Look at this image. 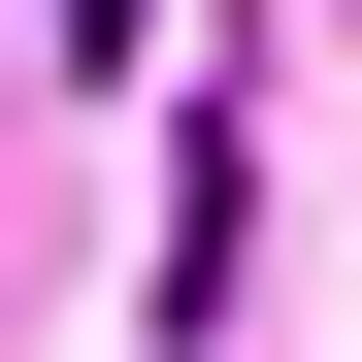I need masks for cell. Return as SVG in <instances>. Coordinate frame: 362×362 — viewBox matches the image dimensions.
<instances>
[{"label":"cell","mask_w":362,"mask_h":362,"mask_svg":"<svg viewBox=\"0 0 362 362\" xmlns=\"http://www.w3.org/2000/svg\"><path fill=\"white\" fill-rule=\"evenodd\" d=\"M132 33H165V0H66V66H132Z\"/></svg>","instance_id":"obj_1"}]
</instances>
